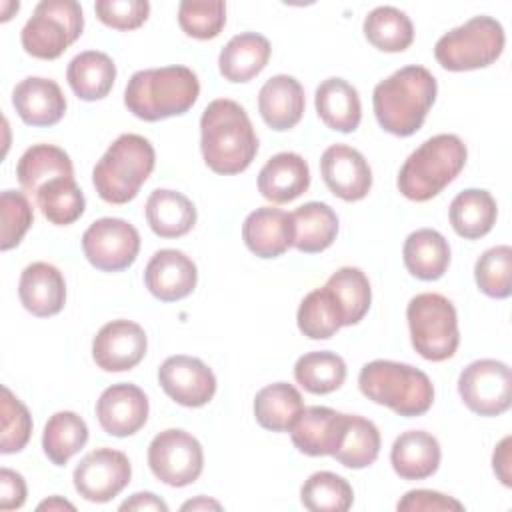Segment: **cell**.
<instances>
[{
	"label": "cell",
	"mask_w": 512,
	"mask_h": 512,
	"mask_svg": "<svg viewBox=\"0 0 512 512\" xmlns=\"http://www.w3.org/2000/svg\"><path fill=\"white\" fill-rule=\"evenodd\" d=\"M346 420L348 414L326 406L304 408L290 428L292 442L306 456H334L344 438Z\"/></svg>",
	"instance_id": "d6986e66"
},
{
	"label": "cell",
	"mask_w": 512,
	"mask_h": 512,
	"mask_svg": "<svg viewBox=\"0 0 512 512\" xmlns=\"http://www.w3.org/2000/svg\"><path fill=\"white\" fill-rule=\"evenodd\" d=\"M296 382L310 394H330L346 380V362L330 350L308 352L294 364Z\"/></svg>",
	"instance_id": "74e56055"
},
{
	"label": "cell",
	"mask_w": 512,
	"mask_h": 512,
	"mask_svg": "<svg viewBox=\"0 0 512 512\" xmlns=\"http://www.w3.org/2000/svg\"><path fill=\"white\" fill-rule=\"evenodd\" d=\"M402 258L406 270L418 280H438L450 264L448 240L432 228H420L404 240Z\"/></svg>",
	"instance_id": "f1b7e54d"
},
{
	"label": "cell",
	"mask_w": 512,
	"mask_h": 512,
	"mask_svg": "<svg viewBox=\"0 0 512 512\" xmlns=\"http://www.w3.org/2000/svg\"><path fill=\"white\" fill-rule=\"evenodd\" d=\"M198 94V76L188 66H162L134 72L124 90V104L136 118L158 122L188 112Z\"/></svg>",
	"instance_id": "3957f363"
},
{
	"label": "cell",
	"mask_w": 512,
	"mask_h": 512,
	"mask_svg": "<svg viewBox=\"0 0 512 512\" xmlns=\"http://www.w3.org/2000/svg\"><path fill=\"white\" fill-rule=\"evenodd\" d=\"M296 322L298 330L310 340H328L342 328L340 308L326 284L304 296Z\"/></svg>",
	"instance_id": "f35d334b"
},
{
	"label": "cell",
	"mask_w": 512,
	"mask_h": 512,
	"mask_svg": "<svg viewBox=\"0 0 512 512\" xmlns=\"http://www.w3.org/2000/svg\"><path fill=\"white\" fill-rule=\"evenodd\" d=\"M326 288L332 292L340 314H342V326L358 324L372 302V288L368 282V276L354 266H344L336 270L328 282Z\"/></svg>",
	"instance_id": "d590c367"
},
{
	"label": "cell",
	"mask_w": 512,
	"mask_h": 512,
	"mask_svg": "<svg viewBox=\"0 0 512 512\" xmlns=\"http://www.w3.org/2000/svg\"><path fill=\"white\" fill-rule=\"evenodd\" d=\"M306 98L302 84L288 74H276L258 92L262 120L276 132L294 128L304 114Z\"/></svg>",
	"instance_id": "603a6c76"
},
{
	"label": "cell",
	"mask_w": 512,
	"mask_h": 512,
	"mask_svg": "<svg viewBox=\"0 0 512 512\" xmlns=\"http://www.w3.org/2000/svg\"><path fill=\"white\" fill-rule=\"evenodd\" d=\"M466 158V144L456 134H436L424 140L398 172L400 194L414 202L438 196L462 172Z\"/></svg>",
	"instance_id": "277c9868"
},
{
	"label": "cell",
	"mask_w": 512,
	"mask_h": 512,
	"mask_svg": "<svg viewBox=\"0 0 512 512\" xmlns=\"http://www.w3.org/2000/svg\"><path fill=\"white\" fill-rule=\"evenodd\" d=\"M360 392L404 418L422 416L434 402V386L422 370L394 360H372L358 376Z\"/></svg>",
	"instance_id": "5b68a950"
},
{
	"label": "cell",
	"mask_w": 512,
	"mask_h": 512,
	"mask_svg": "<svg viewBox=\"0 0 512 512\" xmlns=\"http://www.w3.org/2000/svg\"><path fill=\"white\" fill-rule=\"evenodd\" d=\"M504 28L492 16H474L438 38L434 58L450 72L486 68L504 50Z\"/></svg>",
	"instance_id": "ba28073f"
},
{
	"label": "cell",
	"mask_w": 512,
	"mask_h": 512,
	"mask_svg": "<svg viewBox=\"0 0 512 512\" xmlns=\"http://www.w3.org/2000/svg\"><path fill=\"white\" fill-rule=\"evenodd\" d=\"M0 214H2V232H0V250H12L18 246L34 222L32 206L24 192L4 190L0 196Z\"/></svg>",
	"instance_id": "f6af8a7d"
},
{
	"label": "cell",
	"mask_w": 512,
	"mask_h": 512,
	"mask_svg": "<svg viewBox=\"0 0 512 512\" xmlns=\"http://www.w3.org/2000/svg\"><path fill=\"white\" fill-rule=\"evenodd\" d=\"M294 242L292 246L304 254L326 250L338 234V216L324 202H306L292 214Z\"/></svg>",
	"instance_id": "d6a6232c"
},
{
	"label": "cell",
	"mask_w": 512,
	"mask_h": 512,
	"mask_svg": "<svg viewBox=\"0 0 512 512\" xmlns=\"http://www.w3.org/2000/svg\"><path fill=\"white\" fill-rule=\"evenodd\" d=\"M148 466L160 482L182 488L196 482L202 474L204 452L192 434L180 428H168L152 438Z\"/></svg>",
	"instance_id": "30bf717a"
},
{
	"label": "cell",
	"mask_w": 512,
	"mask_h": 512,
	"mask_svg": "<svg viewBox=\"0 0 512 512\" xmlns=\"http://www.w3.org/2000/svg\"><path fill=\"white\" fill-rule=\"evenodd\" d=\"M84 28V14L74 0H42L20 32L26 54L54 60L74 44Z\"/></svg>",
	"instance_id": "9c48e42d"
},
{
	"label": "cell",
	"mask_w": 512,
	"mask_h": 512,
	"mask_svg": "<svg viewBox=\"0 0 512 512\" xmlns=\"http://www.w3.org/2000/svg\"><path fill=\"white\" fill-rule=\"evenodd\" d=\"M308 186V162L296 152L274 154L258 174V192L274 204H286L296 200L308 190Z\"/></svg>",
	"instance_id": "cb8c5ba5"
},
{
	"label": "cell",
	"mask_w": 512,
	"mask_h": 512,
	"mask_svg": "<svg viewBox=\"0 0 512 512\" xmlns=\"http://www.w3.org/2000/svg\"><path fill=\"white\" fill-rule=\"evenodd\" d=\"M12 104L28 126L58 124L66 112V98L60 86L54 80L40 76H28L16 84Z\"/></svg>",
	"instance_id": "7402d4cb"
},
{
	"label": "cell",
	"mask_w": 512,
	"mask_h": 512,
	"mask_svg": "<svg viewBox=\"0 0 512 512\" xmlns=\"http://www.w3.org/2000/svg\"><path fill=\"white\" fill-rule=\"evenodd\" d=\"M22 306L38 318L58 314L66 302V282L62 272L48 262L28 264L18 282Z\"/></svg>",
	"instance_id": "44dd1931"
},
{
	"label": "cell",
	"mask_w": 512,
	"mask_h": 512,
	"mask_svg": "<svg viewBox=\"0 0 512 512\" xmlns=\"http://www.w3.org/2000/svg\"><path fill=\"white\" fill-rule=\"evenodd\" d=\"M26 502V482L22 474L2 468L0 470V508L14 510Z\"/></svg>",
	"instance_id": "681fc988"
},
{
	"label": "cell",
	"mask_w": 512,
	"mask_h": 512,
	"mask_svg": "<svg viewBox=\"0 0 512 512\" xmlns=\"http://www.w3.org/2000/svg\"><path fill=\"white\" fill-rule=\"evenodd\" d=\"M96 418L106 434L116 438L132 436L148 420V398L136 384H112L96 402Z\"/></svg>",
	"instance_id": "e0dca14e"
},
{
	"label": "cell",
	"mask_w": 512,
	"mask_h": 512,
	"mask_svg": "<svg viewBox=\"0 0 512 512\" xmlns=\"http://www.w3.org/2000/svg\"><path fill=\"white\" fill-rule=\"evenodd\" d=\"M512 248L502 244L488 248L476 260L474 278L478 288L490 298H508L512 292Z\"/></svg>",
	"instance_id": "7bdbcfd3"
},
{
	"label": "cell",
	"mask_w": 512,
	"mask_h": 512,
	"mask_svg": "<svg viewBox=\"0 0 512 512\" xmlns=\"http://www.w3.org/2000/svg\"><path fill=\"white\" fill-rule=\"evenodd\" d=\"M162 390L180 406L200 408L216 394L214 372L194 356L176 354L166 358L158 368Z\"/></svg>",
	"instance_id": "5bb4252c"
},
{
	"label": "cell",
	"mask_w": 512,
	"mask_h": 512,
	"mask_svg": "<svg viewBox=\"0 0 512 512\" xmlns=\"http://www.w3.org/2000/svg\"><path fill=\"white\" fill-rule=\"evenodd\" d=\"M72 92L86 102L102 100L114 86L116 64L100 50H86L76 54L66 70Z\"/></svg>",
	"instance_id": "f546056e"
},
{
	"label": "cell",
	"mask_w": 512,
	"mask_h": 512,
	"mask_svg": "<svg viewBox=\"0 0 512 512\" xmlns=\"http://www.w3.org/2000/svg\"><path fill=\"white\" fill-rule=\"evenodd\" d=\"M320 120L336 132H354L362 118L358 90L344 78H326L316 88L314 96Z\"/></svg>",
	"instance_id": "4316f807"
},
{
	"label": "cell",
	"mask_w": 512,
	"mask_h": 512,
	"mask_svg": "<svg viewBox=\"0 0 512 512\" xmlns=\"http://www.w3.org/2000/svg\"><path fill=\"white\" fill-rule=\"evenodd\" d=\"M178 24L184 34L192 38L212 40L222 32L226 24V4L222 0H184L178 6Z\"/></svg>",
	"instance_id": "ee69618b"
},
{
	"label": "cell",
	"mask_w": 512,
	"mask_h": 512,
	"mask_svg": "<svg viewBox=\"0 0 512 512\" xmlns=\"http://www.w3.org/2000/svg\"><path fill=\"white\" fill-rule=\"evenodd\" d=\"M200 150L206 166L216 174H240L252 164L258 152V136L238 102L216 98L204 108Z\"/></svg>",
	"instance_id": "6da1fadb"
},
{
	"label": "cell",
	"mask_w": 512,
	"mask_h": 512,
	"mask_svg": "<svg viewBox=\"0 0 512 512\" xmlns=\"http://www.w3.org/2000/svg\"><path fill=\"white\" fill-rule=\"evenodd\" d=\"M380 452V432L372 420L356 414H348L344 438L334 452V458L352 470L366 468L374 464Z\"/></svg>",
	"instance_id": "ab89813d"
},
{
	"label": "cell",
	"mask_w": 512,
	"mask_h": 512,
	"mask_svg": "<svg viewBox=\"0 0 512 512\" xmlns=\"http://www.w3.org/2000/svg\"><path fill=\"white\" fill-rule=\"evenodd\" d=\"M32 434V416L28 408L10 392L8 386H2V438L0 452L14 454L20 452Z\"/></svg>",
	"instance_id": "bcb514c9"
},
{
	"label": "cell",
	"mask_w": 512,
	"mask_h": 512,
	"mask_svg": "<svg viewBox=\"0 0 512 512\" xmlns=\"http://www.w3.org/2000/svg\"><path fill=\"white\" fill-rule=\"evenodd\" d=\"M16 176L20 186L36 196L50 180L74 178V168L70 156L62 148L52 144H34L20 156Z\"/></svg>",
	"instance_id": "1f68e13d"
},
{
	"label": "cell",
	"mask_w": 512,
	"mask_h": 512,
	"mask_svg": "<svg viewBox=\"0 0 512 512\" xmlns=\"http://www.w3.org/2000/svg\"><path fill=\"white\" fill-rule=\"evenodd\" d=\"M82 250L94 268L120 272L134 264L140 252V234L122 218H100L82 234Z\"/></svg>",
	"instance_id": "7c38bea8"
},
{
	"label": "cell",
	"mask_w": 512,
	"mask_h": 512,
	"mask_svg": "<svg viewBox=\"0 0 512 512\" xmlns=\"http://www.w3.org/2000/svg\"><path fill=\"white\" fill-rule=\"evenodd\" d=\"M88 442V426L76 412L62 410L48 418L42 434V448L48 460L64 466Z\"/></svg>",
	"instance_id": "e575fe53"
},
{
	"label": "cell",
	"mask_w": 512,
	"mask_h": 512,
	"mask_svg": "<svg viewBox=\"0 0 512 512\" xmlns=\"http://www.w3.org/2000/svg\"><path fill=\"white\" fill-rule=\"evenodd\" d=\"M302 410V394L288 382L268 384L254 396L256 422L272 432H290Z\"/></svg>",
	"instance_id": "836d02e7"
},
{
	"label": "cell",
	"mask_w": 512,
	"mask_h": 512,
	"mask_svg": "<svg viewBox=\"0 0 512 512\" xmlns=\"http://www.w3.org/2000/svg\"><path fill=\"white\" fill-rule=\"evenodd\" d=\"M436 92V78L424 66L396 70L374 88L372 106L378 124L394 136H412L422 128Z\"/></svg>",
	"instance_id": "7a4b0ae2"
},
{
	"label": "cell",
	"mask_w": 512,
	"mask_h": 512,
	"mask_svg": "<svg viewBox=\"0 0 512 512\" xmlns=\"http://www.w3.org/2000/svg\"><path fill=\"white\" fill-rule=\"evenodd\" d=\"M440 444L424 430L402 432L390 450L394 472L404 480H424L440 466Z\"/></svg>",
	"instance_id": "d4e9b609"
},
{
	"label": "cell",
	"mask_w": 512,
	"mask_h": 512,
	"mask_svg": "<svg viewBox=\"0 0 512 512\" xmlns=\"http://www.w3.org/2000/svg\"><path fill=\"white\" fill-rule=\"evenodd\" d=\"M270 42L262 34L242 32L228 40L220 50L218 68L228 82H250L270 60Z\"/></svg>",
	"instance_id": "484cf974"
},
{
	"label": "cell",
	"mask_w": 512,
	"mask_h": 512,
	"mask_svg": "<svg viewBox=\"0 0 512 512\" xmlns=\"http://www.w3.org/2000/svg\"><path fill=\"white\" fill-rule=\"evenodd\" d=\"M364 36L382 52H404L414 40V26L406 12L378 6L364 18Z\"/></svg>",
	"instance_id": "8d00e7d4"
},
{
	"label": "cell",
	"mask_w": 512,
	"mask_h": 512,
	"mask_svg": "<svg viewBox=\"0 0 512 512\" xmlns=\"http://www.w3.org/2000/svg\"><path fill=\"white\" fill-rule=\"evenodd\" d=\"M210 508H212V510H222L220 502L210 500V498H206V496H198V498L188 500V502L182 504V510H210Z\"/></svg>",
	"instance_id": "f5cc1de1"
},
{
	"label": "cell",
	"mask_w": 512,
	"mask_h": 512,
	"mask_svg": "<svg viewBox=\"0 0 512 512\" xmlns=\"http://www.w3.org/2000/svg\"><path fill=\"white\" fill-rule=\"evenodd\" d=\"M38 510H76V508H74V504H70V502L64 500V498L52 496V498L40 502V504H38Z\"/></svg>",
	"instance_id": "db71d44e"
},
{
	"label": "cell",
	"mask_w": 512,
	"mask_h": 512,
	"mask_svg": "<svg viewBox=\"0 0 512 512\" xmlns=\"http://www.w3.org/2000/svg\"><path fill=\"white\" fill-rule=\"evenodd\" d=\"M148 348L146 332L132 320L104 324L92 340V358L104 372H124L142 362Z\"/></svg>",
	"instance_id": "9a60e30c"
},
{
	"label": "cell",
	"mask_w": 512,
	"mask_h": 512,
	"mask_svg": "<svg viewBox=\"0 0 512 512\" xmlns=\"http://www.w3.org/2000/svg\"><path fill=\"white\" fill-rule=\"evenodd\" d=\"M146 222L160 238H180L196 224V208L182 192L158 188L146 200Z\"/></svg>",
	"instance_id": "83f0119b"
},
{
	"label": "cell",
	"mask_w": 512,
	"mask_h": 512,
	"mask_svg": "<svg viewBox=\"0 0 512 512\" xmlns=\"http://www.w3.org/2000/svg\"><path fill=\"white\" fill-rule=\"evenodd\" d=\"M132 466L124 452L96 448L74 468L72 480L76 492L88 502H110L130 482Z\"/></svg>",
	"instance_id": "4fadbf2b"
},
{
	"label": "cell",
	"mask_w": 512,
	"mask_h": 512,
	"mask_svg": "<svg viewBox=\"0 0 512 512\" xmlns=\"http://www.w3.org/2000/svg\"><path fill=\"white\" fill-rule=\"evenodd\" d=\"M120 510H168V504L152 492H136L120 504Z\"/></svg>",
	"instance_id": "816d5d0a"
},
{
	"label": "cell",
	"mask_w": 512,
	"mask_h": 512,
	"mask_svg": "<svg viewBox=\"0 0 512 512\" xmlns=\"http://www.w3.org/2000/svg\"><path fill=\"white\" fill-rule=\"evenodd\" d=\"M36 202L44 218L56 226H68L76 222L86 208L84 194L74 178L50 180L38 190Z\"/></svg>",
	"instance_id": "60d3db41"
},
{
	"label": "cell",
	"mask_w": 512,
	"mask_h": 512,
	"mask_svg": "<svg viewBox=\"0 0 512 512\" xmlns=\"http://www.w3.org/2000/svg\"><path fill=\"white\" fill-rule=\"evenodd\" d=\"M98 20L116 30H134L142 26L150 14L146 0H98L94 4Z\"/></svg>",
	"instance_id": "7dc6e473"
},
{
	"label": "cell",
	"mask_w": 512,
	"mask_h": 512,
	"mask_svg": "<svg viewBox=\"0 0 512 512\" xmlns=\"http://www.w3.org/2000/svg\"><path fill=\"white\" fill-rule=\"evenodd\" d=\"M320 172L328 190L346 202L362 200L372 188L366 158L348 144H332L320 158Z\"/></svg>",
	"instance_id": "2e32d148"
},
{
	"label": "cell",
	"mask_w": 512,
	"mask_h": 512,
	"mask_svg": "<svg viewBox=\"0 0 512 512\" xmlns=\"http://www.w3.org/2000/svg\"><path fill=\"white\" fill-rule=\"evenodd\" d=\"M156 154L148 138L140 134L118 136L92 170V184L108 204L134 200L154 170Z\"/></svg>",
	"instance_id": "8992f818"
},
{
	"label": "cell",
	"mask_w": 512,
	"mask_h": 512,
	"mask_svg": "<svg viewBox=\"0 0 512 512\" xmlns=\"http://www.w3.org/2000/svg\"><path fill=\"white\" fill-rule=\"evenodd\" d=\"M396 508L400 512H432V510H464V504L442 492L418 488V490L406 492L398 500Z\"/></svg>",
	"instance_id": "c3c4849f"
},
{
	"label": "cell",
	"mask_w": 512,
	"mask_h": 512,
	"mask_svg": "<svg viewBox=\"0 0 512 512\" xmlns=\"http://www.w3.org/2000/svg\"><path fill=\"white\" fill-rule=\"evenodd\" d=\"M406 320L412 346L422 358L442 362L456 354L460 344L458 314L446 296L436 292L416 294L406 306Z\"/></svg>",
	"instance_id": "52a82bcc"
},
{
	"label": "cell",
	"mask_w": 512,
	"mask_h": 512,
	"mask_svg": "<svg viewBox=\"0 0 512 512\" xmlns=\"http://www.w3.org/2000/svg\"><path fill=\"white\" fill-rule=\"evenodd\" d=\"M144 282L154 298L162 302H176L192 294L198 282V270L184 252L164 248L148 260Z\"/></svg>",
	"instance_id": "ac0fdd59"
},
{
	"label": "cell",
	"mask_w": 512,
	"mask_h": 512,
	"mask_svg": "<svg viewBox=\"0 0 512 512\" xmlns=\"http://www.w3.org/2000/svg\"><path fill=\"white\" fill-rule=\"evenodd\" d=\"M242 238L258 258H278L294 242L292 216L272 206L256 208L242 224Z\"/></svg>",
	"instance_id": "ffe728a7"
},
{
	"label": "cell",
	"mask_w": 512,
	"mask_h": 512,
	"mask_svg": "<svg viewBox=\"0 0 512 512\" xmlns=\"http://www.w3.org/2000/svg\"><path fill=\"white\" fill-rule=\"evenodd\" d=\"M510 436L502 438L500 444L496 446L494 454H492V468H494V474L498 476V480L504 484V486H512V480H510Z\"/></svg>",
	"instance_id": "f907efd6"
},
{
	"label": "cell",
	"mask_w": 512,
	"mask_h": 512,
	"mask_svg": "<svg viewBox=\"0 0 512 512\" xmlns=\"http://www.w3.org/2000/svg\"><path fill=\"white\" fill-rule=\"evenodd\" d=\"M458 394L474 414L500 416L512 402L510 368L492 358L476 360L460 372Z\"/></svg>",
	"instance_id": "8fae6325"
},
{
	"label": "cell",
	"mask_w": 512,
	"mask_h": 512,
	"mask_svg": "<svg viewBox=\"0 0 512 512\" xmlns=\"http://www.w3.org/2000/svg\"><path fill=\"white\" fill-rule=\"evenodd\" d=\"M450 224L454 232L466 240H476L486 236L498 216L496 200L488 190L482 188H466L456 194L450 202Z\"/></svg>",
	"instance_id": "4dcf8cb0"
},
{
	"label": "cell",
	"mask_w": 512,
	"mask_h": 512,
	"mask_svg": "<svg viewBox=\"0 0 512 512\" xmlns=\"http://www.w3.org/2000/svg\"><path fill=\"white\" fill-rule=\"evenodd\" d=\"M300 502L312 512H346L354 502V492L346 478L322 470L302 484Z\"/></svg>",
	"instance_id": "b9f144b4"
}]
</instances>
